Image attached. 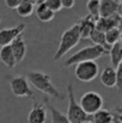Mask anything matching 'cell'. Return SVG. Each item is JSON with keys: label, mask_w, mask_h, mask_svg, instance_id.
<instances>
[{"label": "cell", "mask_w": 122, "mask_h": 123, "mask_svg": "<svg viewBox=\"0 0 122 123\" xmlns=\"http://www.w3.org/2000/svg\"><path fill=\"white\" fill-rule=\"evenodd\" d=\"M26 79L29 84H31L36 90L41 91L42 93L47 94V96H50L55 99H65L66 96L62 94L51 81V78L49 74L44 73V72H41V71H30L28 72L26 74Z\"/></svg>", "instance_id": "1"}, {"label": "cell", "mask_w": 122, "mask_h": 123, "mask_svg": "<svg viewBox=\"0 0 122 123\" xmlns=\"http://www.w3.org/2000/svg\"><path fill=\"white\" fill-rule=\"evenodd\" d=\"M109 54V51L107 49H104L103 47L99 45H89L85 47L80 50H78L77 53H74L66 62H65V67H71L73 65H78L80 62H85V61H96L97 59L102 57L103 55Z\"/></svg>", "instance_id": "2"}, {"label": "cell", "mask_w": 122, "mask_h": 123, "mask_svg": "<svg viewBox=\"0 0 122 123\" xmlns=\"http://www.w3.org/2000/svg\"><path fill=\"white\" fill-rule=\"evenodd\" d=\"M79 41H80V34H79V28L76 23L62 34V36L60 38L59 47H58V50H56L53 59L55 61L62 59L71 49H73L79 43Z\"/></svg>", "instance_id": "3"}, {"label": "cell", "mask_w": 122, "mask_h": 123, "mask_svg": "<svg viewBox=\"0 0 122 123\" xmlns=\"http://www.w3.org/2000/svg\"><path fill=\"white\" fill-rule=\"evenodd\" d=\"M67 98H68V109H67V120L71 123H83L86 121L92 122V116L85 114V111L81 109L79 103L76 100L73 85L70 84L67 86Z\"/></svg>", "instance_id": "4"}, {"label": "cell", "mask_w": 122, "mask_h": 123, "mask_svg": "<svg viewBox=\"0 0 122 123\" xmlns=\"http://www.w3.org/2000/svg\"><path fill=\"white\" fill-rule=\"evenodd\" d=\"M103 103H104L103 97L95 91L85 92L79 100V105L81 106V109L85 111V114L90 116L96 114L98 110L103 109Z\"/></svg>", "instance_id": "5"}, {"label": "cell", "mask_w": 122, "mask_h": 123, "mask_svg": "<svg viewBox=\"0 0 122 123\" xmlns=\"http://www.w3.org/2000/svg\"><path fill=\"white\" fill-rule=\"evenodd\" d=\"M99 73V67L96 61H85L76 65L74 75L76 78L83 82L93 81Z\"/></svg>", "instance_id": "6"}, {"label": "cell", "mask_w": 122, "mask_h": 123, "mask_svg": "<svg viewBox=\"0 0 122 123\" xmlns=\"http://www.w3.org/2000/svg\"><path fill=\"white\" fill-rule=\"evenodd\" d=\"M10 87L12 93L16 97L23 98V97H29L32 98L34 92L30 87V84L28 81L26 77H14L10 79Z\"/></svg>", "instance_id": "7"}, {"label": "cell", "mask_w": 122, "mask_h": 123, "mask_svg": "<svg viewBox=\"0 0 122 123\" xmlns=\"http://www.w3.org/2000/svg\"><path fill=\"white\" fill-rule=\"evenodd\" d=\"M26 29V25L24 23H19L18 25L13 28H4L0 30V45H10L17 37L23 35L24 30Z\"/></svg>", "instance_id": "8"}, {"label": "cell", "mask_w": 122, "mask_h": 123, "mask_svg": "<svg viewBox=\"0 0 122 123\" xmlns=\"http://www.w3.org/2000/svg\"><path fill=\"white\" fill-rule=\"evenodd\" d=\"M47 108L43 103L34 102L32 108L28 115V123H45Z\"/></svg>", "instance_id": "9"}, {"label": "cell", "mask_w": 122, "mask_h": 123, "mask_svg": "<svg viewBox=\"0 0 122 123\" xmlns=\"http://www.w3.org/2000/svg\"><path fill=\"white\" fill-rule=\"evenodd\" d=\"M77 25L79 28L80 38H89L91 32L96 29V19L90 14H87L85 17H81L77 22Z\"/></svg>", "instance_id": "10"}, {"label": "cell", "mask_w": 122, "mask_h": 123, "mask_svg": "<svg viewBox=\"0 0 122 123\" xmlns=\"http://www.w3.org/2000/svg\"><path fill=\"white\" fill-rule=\"evenodd\" d=\"M120 22H121V18L119 17L117 13L111 17H107V18L99 17L98 19H96V29L99 31L107 32L108 30H110L113 28H119Z\"/></svg>", "instance_id": "11"}, {"label": "cell", "mask_w": 122, "mask_h": 123, "mask_svg": "<svg viewBox=\"0 0 122 123\" xmlns=\"http://www.w3.org/2000/svg\"><path fill=\"white\" fill-rule=\"evenodd\" d=\"M11 47V50L14 55V59H16V62L19 63L22 62L24 59H25V55H26V50H28V47H26V43L23 38V35H20L19 37H17L14 41L10 44Z\"/></svg>", "instance_id": "12"}, {"label": "cell", "mask_w": 122, "mask_h": 123, "mask_svg": "<svg viewBox=\"0 0 122 123\" xmlns=\"http://www.w3.org/2000/svg\"><path fill=\"white\" fill-rule=\"evenodd\" d=\"M119 2L115 0H99V17L107 18L117 13Z\"/></svg>", "instance_id": "13"}, {"label": "cell", "mask_w": 122, "mask_h": 123, "mask_svg": "<svg viewBox=\"0 0 122 123\" xmlns=\"http://www.w3.org/2000/svg\"><path fill=\"white\" fill-rule=\"evenodd\" d=\"M0 61L6 66L8 67L10 69H13L17 65L16 62V59H14V55L11 50V47L10 45H4L1 47L0 49Z\"/></svg>", "instance_id": "14"}, {"label": "cell", "mask_w": 122, "mask_h": 123, "mask_svg": "<svg viewBox=\"0 0 122 123\" xmlns=\"http://www.w3.org/2000/svg\"><path fill=\"white\" fill-rule=\"evenodd\" d=\"M101 82L105 87H115L116 85V71L113 67H105L101 73Z\"/></svg>", "instance_id": "15"}, {"label": "cell", "mask_w": 122, "mask_h": 123, "mask_svg": "<svg viewBox=\"0 0 122 123\" xmlns=\"http://www.w3.org/2000/svg\"><path fill=\"white\" fill-rule=\"evenodd\" d=\"M115 114L108 109H101L92 115V123H114Z\"/></svg>", "instance_id": "16"}, {"label": "cell", "mask_w": 122, "mask_h": 123, "mask_svg": "<svg viewBox=\"0 0 122 123\" xmlns=\"http://www.w3.org/2000/svg\"><path fill=\"white\" fill-rule=\"evenodd\" d=\"M35 12H36L37 18L40 19L41 22H43V23L51 22L54 19V17H55V13L51 10H49L45 4L37 5V7H35Z\"/></svg>", "instance_id": "17"}, {"label": "cell", "mask_w": 122, "mask_h": 123, "mask_svg": "<svg viewBox=\"0 0 122 123\" xmlns=\"http://www.w3.org/2000/svg\"><path fill=\"white\" fill-rule=\"evenodd\" d=\"M109 55H110V60L113 63V68H117V66L121 65L122 61V45L120 42H117L110 47Z\"/></svg>", "instance_id": "18"}, {"label": "cell", "mask_w": 122, "mask_h": 123, "mask_svg": "<svg viewBox=\"0 0 122 123\" xmlns=\"http://www.w3.org/2000/svg\"><path fill=\"white\" fill-rule=\"evenodd\" d=\"M89 38L96 45L103 47L104 49H107V50L109 51L110 47L107 44V41H105V32H103V31H99V30L95 29V30L91 32V35H90V37H89Z\"/></svg>", "instance_id": "19"}, {"label": "cell", "mask_w": 122, "mask_h": 123, "mask_svg": "<svg viewBox=\"0 0 122 123\" xmlns=\"http://www.w3.org/2000/svg\"><path fill=\"white\" fill-rule=\"evenodd\" d=\"M16 10L20 17H30L35 12V5L29 1H22Z\"/></svg>", "instance_id": "20"}, {"label": "cell", "mask_w": 122, "mask_h": 123, "mask_svg": "<svg viewBox=\"0 0 122 123\" xmlns=\"http://www.w3.org/2000/svg\"><path fill=\"white\" fill-rule=\"evenodd\" d=\"M121 35H122V32L119 28H113V29L108 30V31L105 32V41H107V44H108L109 47H111V45H114L115 43L120 42Z\"/></svg>", "instance_id": "21"}, {"label": "cell", "mask_w": 122, "mask_h": 123, "mask_svg": "<svg viewBox=\"0 0 122 123\" xmlns=\"http://www.w3.org/2000/svg\"><path fill=\"white\" fill-rule=\"evenodd\" d=\"M48 109L50 111V115H51V123H71L65 114H62L60 110H58L56 108H54L53 105H49L48 104Z\"/></svg>", "instance_id": "22"}, {"label": "cell", "mask_w": 122, "mask_h": 123, "mask_svg": "<svg viewBox=\"0 0 122 123\" xmlns=\"http://www.w3.org/2000/svg\"><path fill=\"white\" fill-rule=\"evenodd\" d=\"M86 8L91 17H93L95 19L99 18V0H87Z\"/></svg>", "instance_id": "23"}, {"label": "cell", "mask_w": 122, "mask_h": 123, "mask_svg": "<svg viewBox=\"0 0 122 123\" xmlns=\"http://www.w3.org/2000/svg\"><path fill=\"white\" fill-rule=\"evenodd\" d=\"M44 4H45L47 7H48L49 10H51L54 13L59 12V11L62 8V6H61V1H60V0H45Z\"/></svg>", "instance_id": "24"}, {"label": "cell", "mask_w": 122, "mask_h": 123, "mask_svg": "<svg viewBox=\"0 0 122 123\" xmlns=\"http://www.w3.org/2000/svg\"><path fill=\"white\" fill-rule=\"evenodd\" d=\"M115 71H116V85H115V87H117V90L122 92V65H119Z\"/></svg>", "instance_id": "25"}, {"label": "cell", "mask_w": 122, "mask_h": 123, "mask_svg": "<svg viewBox=\"0 0 122 123\" xmlns=\"http://www.w3.org/2000/svg\"><path fill=\"white\" fill-rule=\"evenodd\" d=\"M4 1H5V5H6L8 8H11V10H16L23 0H4Z\"/></svg>", "instance_id": "26"}, {"label": "cell", "mask_w": 122, "mask_h": 123, "mask_svg": "<svg viewBox=\"0 0 122 123\" xmlns=\"http://www.w3.org/2000/svg\"><path fill=\"white\" fill-rule=\"evenodd\" d=\"M62 8H72L76 5V0H60Z\"/></svg>", "instance_id": "27"}, {"label": "cell", "mask_w": 122, "mask_h": 123, "mask_svg": "<svg viewBox=\"0 0 122 123\" xmlns=\"http://www.w3.org/2000/svg\"><path fill=\"white\" fill-rule=\"evenodd\" d=\"M115 114V118H116V121L119 123H122V114H116V112H114Z\"/></svg>", "instance_id": "28"}, {"label": "cell", "mask_w": 122, "mask_h": 123, "mask_svg": "<svg viewBox=\"0 0 122 123\" xmlns=\"http://www.w3.org/2000/svg\"><path fill=\"white\" fill-rule=\"evenodd\" d=\"M44 2H45V0H36L35 5H41V4H44Z\"/></svg>", "instance_id": "29"}, {"label": "cell", "mask_w": 122, "mask_h": 123, "mask_svg": "<svg viewBox=\"0 0 122 123\" xmlns=\"http://www.w3.org/2000/svg\"><path fill=\"white\" fill-rule=\"evenodd\" d=\"M23 1H29V2H31V4H34V5H35V2H36V0H23Z\"/></svg>", "instance_id": "30"}, {"label": "cell", "mask_w": 122, "mask_h": 123, "mask_svg": "<svg viewBox=\"0 0 122 123\" xmlns=\"http://www.w3.org/2000/svg\"><path fill=\"white\" fill-rule=\"evenodd\" d=\"M116 114H122V106L120 108V109H117V110H116Z\"/></svg>", "instance_id": "31"}, {"label": "cell", "mask_w": 122, "mask_h": 123, "mask_svg": "<svg viewBox=\"0 0 122 123\" xmlns=\"http://www.w3.org/2000/svg\"><path fill=\"white\" fill-rule=\"evenodd\" d=\"M115 1H116V2H119V4H121L122 2V0H115Z\"/></svg>", "instance_id": "32"}, {"label": "cell", "mask_w": 122, "mask_h": 123, "mask_svg": "<svg viewBox=\"0 0 122 123\" xmlns=\"http://www.w3.org/2000/svg\"><path fill=\"white\" fill-rule=\"evenodd\" d=\"M120 43H121V45H122V35H121V38H120Z\"/></svg>", "instance_id": "33"}, {"label": "cell", "mask_w": 122, "mask_h": 123, "mask_svg": "<svg viewBox=\"0 0 122 123\" xmlns=\"http://www.w3.org/2000/svg\"><path fill=\"white\" fill-rule=\"evenodd\" d=\"M83 123H92L91 121H86V122H83Z\"/></svg>", "instance_id": "34"}, {"label": "cell", "mask_w": 122, "mask_h": 123, "mask_svg": "<svg viewBox=\"0 0 122 123\" xmlns=\"http://www.w3.org/2000/svg\"><path fill=\"white\" fill-rule=\"evenodd\" d=\"M114 123H119L117 121H116V118H115V121H114Z\"/></svg>", "instance_id": "35"}, {"label": "cell", "mask_w": 122, "mask_h": 123, "mask_svg": "<svg viewBox=\"0 0 122 123\" xmlns=\"http://www.w3.org/2000/svg\"><path fill=\"white\" fill-rule=\"evenodd\" d=\"M1 19H2V18H1V16H0V22H1Z\"/></svg>", "instance_id": "36"}, {"label": "cell", "mask_w": 122, "mask_h": 123, "mask_svg": "<svg viewBox=\"0 0 122 123\" xmlns=\"http://www.w3.org/2000/svg\"><path fill=\"white\" fill-rule=\"evenodd\" d=\"M121 65H122V61H121Z\"/></svg>", "instance_id": "37"}]
</instances>
